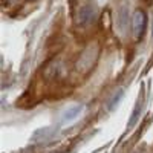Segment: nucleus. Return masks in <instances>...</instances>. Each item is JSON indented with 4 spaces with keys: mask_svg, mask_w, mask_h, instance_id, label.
Returning a JSON list of instances; mask_svg holds the SVG:
<instances>
[{
    "mask_svg": "<svg viewBox=\"0 0 153 153\" xmlns=\"http://www.w3.org/2000/svg\"><path fill=\"white\" fill-rule=\"evenodd\" d=\"M147 26V16L143 9H136L133 14V35L135 40H141Z\"/></svg>",
    "mask_w": 153,
    "mask_h": 153,
    "instance_id": "nucleus-1",
    "label": "nucleus"
},
{
    "mask_svg": "<svg viewBox=\"0 0 153 153\" xmlns=\"http://www.w3.org/2000/svg\"><path fill=\"white\" fill-rule=\"evenodd\" d=\"M81 112H83V104H71L69 107H66L65 110L61 112V117H60V121L63 123V124H69V123H72L74 120H76L81 115Z\"/></svg>",
    "mask_w": 153,
    "mask_h": 153,
    "instance_id": "nucleus-2",
    "label": "nucleus"
},
{
    "mask_svg": "<svg viewBox=\"0 0 153 153\" xmlns=\"http://www.w3.org/2000/svg\"><path fill=\"white\" fill-rule=\"evenodd\" d=\"M95 16V12H94V8L92 6H86V8H81L80 12H78V23L80 25H89L92 22Z\"/></svg>",
    "mask_w": 153,
    "mask_h": 153,
    "instance_id": "nucleus-3",
    "label": "nucleus"
},
{
    "mask_svg": "<svg viewBox=\"0 0 153 153\" xmlns=\"http://www.w3.org/2000/svg\"><path fill=\"white\" fill-rule=\"evenodd\" d=\"M123 97H124V91H123V89H120V91L109 100L107 109H109V110H115V109H117V106L120 104V101L123 100Z\"/></svg>",
    "mask_w": 153,
    "mask_h": 153,
    "instance_id": "nucleus-4",
    "label": "nucleus"
},
{
    "mask_svg": "<svg viewBox=\"0 0 153 153\" xmlns=\"http://www.w3.org/2000/svg\"><path fill=\"white\" fill-rule=\"evenodd\" d=\"M141 107H143V100H138V106L133 110V115H132V118L129 121V129H132V127H133V121L138 120V115H139V112H141Z\"/></svg>",
    "mask_w": 153,
    "mask_h": 153,
    "instance_id": "nucleus-5",
    "label": "nucleus"
}]
</instances>
